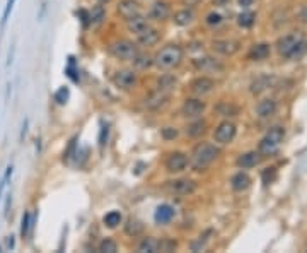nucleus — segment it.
<instances>
[{
  "mask_svg": "<svg viewBox=\"0 0 307 253\" xmlns=\"http://www.w3.org/2000/svg\"><path fill=\"white\" fill-rule=\"evenodd\" d=\"M278 53L284 58H290V60H299L306 55L307 51V40L302 34H287V36L280 38L277 43Z\"/></svg>",
  "mask_w": 307,
  "mask_h": 253,
  "instance_id": "1",
  "label": "nucleus"
},
{
  "mask_svg": "<svg viewBox=\"0 0 307 253\" xmlns=\"http://www.w3.org/2000/svg\"><path fill=\"white\" fill-rule=\"evenodd\" d=\"M220 151L213 144L208 142H202L198 144L191 152V159H189V164L195 171H203L206 169L217 158H219Z\"/></svg>",
  "mask_w": 307,
  "mask_h": 253,
  "instance_id": "2",
  "label": "nucleus"
},
{
  "mask_svg": "<svg viewBox=\"0 0 307 253\" xmlns=\"http://www.w3.org/2000/svg\"><path fill=\"white\" fill-rule=\"evenodd\" d=\"M174 84H176L174 77L164 75V77L159 81L157 88H155L154 91L145 98V106H147V108H149V110H157L159 106L164 105V103L169 99V96H171L172 89H174Z\"/></svg>",
  "mask_w": 307,
  "mask_h": 253,
  "instance_id": "3",
  "label": "nucleus"
},
{
  "mask_svg": "<svg viewBox=\"0 0 307 253\" xmlns=\"http://www.w3.org/2000/svg\"><path fill=\"white\" fill-rule=\"evenodd\" d=\"M183 60V48L178 45H167L154 57V65L161 70H171Z\"/></svg>",
  "mask_w": 307,
  "mask_h": 253,
  "instance_id": "4",
  "label": "nucleus"
},
{
  "mask_svg": "<svg viewBox=\"0 0 307 253\" xmlns=\"http://www.w3.org/2000/svg\"><path fill=\"white\" fill-rule=\"evenodd\" d=\"M284 135H285V130L282 127H273L270 132H268L266 135H265L263 138H261L260 142V152L261 154H275V152L278 151V147H280L282 140H284Z\"/></svg>",
  "mask_w": 307,
  "mask_h": 253,
  "instance_id": "5",
  "label": "nucleus"
},
{
  "mask_svg": "<svg viewBox=\"0 0 307 253\" xmlns=\"http://www.w3.org/2000/svg\"><path fill=\"white\" fill-rule=\"evenodd\" d=\"M109 51L113 57L120 58V60H133L139 55V48L133 41L128 40H118L115 43L109 45Z\"/></svg>",
  "mask_w": 307,
  "mask_h": 253,
  "instance_id": "6",
  "label": "nucleus"
},
{
  "mask_svg": "<svg viewBox=\"0 0 307 253\" xmlns=\"http://www.w3.org/2000/svg\"><path fill=\"white\" fill-rule=\"evenodd\" d=\"M169 193L172 195H179V197H184V195H191V193L196 192V183L193 180L188 178H183V180H172V182H167L164 186Z\"/></svg>",
  "mask_w": 307,
  "mask_h": 253,
  "instance_id": "7",
  "label": "nucleus"
},
{
  "mask_svg": "<svg viewBox=\"0 0 307 253\" xmlns=\"http://www.w3.org/2000/svg\"><path fill=\"white\" fill-rule=\"evenodd\" d=\"M234 137H236V125L230 122H222L213 132V138L219 144H229V142H232Z\"/></svg>",
  "mask_w": 307,
  "mask_h": 253,
  "instance_id": "8",
  "label": "nucleus"
},
{
  "mask_svg": "<svg viewBox=\"0 0 307 253\" xmlns=\"http://www.w3.org/2000/svg\"><path fill=\"white\" fill-rule=\"evenodd\" d=\"M203 112H205V103L200 101V99L189 98L183 103L181 113L186 116V118H198L200 115H203Z\"/></svg>",
  "mask_w": 307,
  "mask_h": 253,
  "instance_id": "9",
  "label": "nucleus"
},
{
  "mask_svg": "<svg viewBox=\"0 0 307 253\" xmlns=\"http://www.w3.org/2000/svg\"><path fill=\"white\" fill-rule=\"evenodd\" d=\"M188 156L184 152H172L165 161V169L169 173H181L188 166Z\"/></svg>",
  "mask_w": 307,
  "mask_h": 253,
  "instance_id": "10",
  "label": "nucleus"
},
{
  "mask_svg": "<svg viewBox=\"0 0 307 253\" xmlns=\"http://www.w3.org/2000/svg\"><path fill=\"white\" fill-rule=\"evenodd\" d=\"M113 82L120 89H132L137 84V74L133 70H118L113 77Z\"/></svg>",
  "mask_w": 307,
  "mask_h": 253,
  "instance_id": "11",
  "label": "nucleus"
},
{
  "mask_svg": "<svg viewBox=\"0 0 307 253\" xmlns=\"http://www.w3.org/2000/svg\"><path fill=\"white\" fill-rule=\"evenodd\" d=\"M213 88H215V82H213L210 77H196L195 81L189 84V91L196 96L208 94V92L213 91Z\"/></svg>",
  "mask_w": 307,
  "mask_h": 253,
  "instance_id": "12",
  "label": "nucleus"
},
{
  "mask_svg": "<svg viewBox=\"0 0 307 253\" xmlns=\"http://www.w3.org/2000/svg\"><path fill=\"white\" fill-rule=\"evenodd\" d=\"M118 14L123 17L125 21L132 19L133 16H139L140 14V3L137 0H122L116 7Z\"/></svg>",
  "mask_w": 307,
  "mask_h": 253,
  "instance_id": "13",
  "label": "nucleus"
},
{
  "mask_svg": "<svg viewBox=\"0 0 307 253\" xmlns=\"http://www.w3.org/2000/svg\"><path fill=\"white\" fill-rule=\"evenodd\" d=\"M212 48L217 51V53H222V55H234L239 51L241 43L239 41H234V40H217L212 43Z\"/></svg>",
  "mask_w": 307,
  "mask_h": 253,
  "instance_id": "14",
  "label": "nucleus"
},
{
  "mask_svg": "<svg viewBox=\"0 0 307 253\" xmlns=\"http://www.w3.org/2000/svg\"><path fill=\"white\" fill-rule=\"evenodd\" d=\"M193 67H195L196 70H200V72L224 70L222 65H220L217 60H213V58H210V57H205V58H195V60H193Z\"/></svg>",
  "mask_w": 307,
  "mask_h": 253,
  "instance_id": "15",
  "label": "nucleus"
},
{
  "mask_svg": "<svg viewBox=\"0 0 307 253\" xmlns=\"http://www.w3.org/2000/svg\"><path fill=\"white\" fill-rule=\"evenodd\" d=\"M176 210L174 207H171L169 204H162V206L157 207V210H155L154 214V219L157 224H167L172 221V217H174Z\"/></svg>",
  "mask_w": 307,
  "mask_h": 253,
  "instance_id": "16",
  "label": "nucleus"
},
{
  "mask_svg": "<svg viewBox=\"0 0 307 253\" xmlns=\"http://www.w3.org/2000/svg\"><path fill=\"white\" fill-rule=\"evenodd\" d=\"M137 36H139V43L142 45V46H154V45L161 40V33L150 26L147 27L145 31H142L140 34H137Z\"/></svg>",
  "mask_w": 307,
  "mask_h": 253,
  "instance_id": "17",
  "label": "nucleus"
},
{
  "mask_svg": "<svg viewBox=\"0 0 307 253\" xmlns=\"http://www.w3.org/2000/svg\"><path fill=\"white\" fill-rule=\"evenodd\" d=\"M126 27H128L130 33H135V34H140L142 31H145L147 27H149V21L145 19L143 16H133L132 19L126 21Z\"/></svg>",
  "mask_w": 307,
  "mask_h": 253,
  "instance_id": "18",
  "label": "nucleus"
},
{
  "mask_svg": "<svg viewBox=\"0 0 307 253\" xmlns=\"http://www.w3.org/2000/svg\"><path fill=\"white\" fill-rule=\"evenodd\" d=\"M275 112H277V103L273 99H263L256 106V115L260 118H268V116L275 115Z\"/></svg>",
  "mask_w": 307,
  "mask_h": 253,
  "instance_id": "19",
  "label": "nucleus"
},
{
  "mask_svg": "<svg viewBox=\"0 0 307 253\" xmlns=\"http://www.w3.org/2000/svg\"><path fill=\"white\" fill-rule=\"evenodd\" d=\"M171 14V7L167 5L165 2H155L150 9V19L154 21H164L169 17Z\"/></svg>",
  "mask_w": 307,
  "mask_h": 253,
  "instance_id": "20",
  "label": "nucleus"
},
{
  "mask_svg": "<svg viewBox=\"0 0 307 253\" xmlns=\"http://www.w3.org/2000/svg\"><path fill=\"white\" fill-rule=\"evenodd\" d=\"M260 162V154L258 152H246V154H241L237 158L236 164L239 166L241 169H249L253 166H256Z\"/></svg>",
  "mask_w": 307,
  "mask_h": 253,
  "instance_id": "21",
  "label": "nucleus"
},
{
  "mask_svg": "<svg viewBox=\"0 0 307 253\" xmlns=\"http://www.w3.org/2000/svg\"><path fill=\"white\" fill-rule=\"evenodd\" d=\"M161 248V240L154 236H147L140 241L139 245V253H157Z\"/></svg>",
  "mask_w": 307,
  "mask_h": 253,
  "instance_id": "22",
  "label": "nucleus"
},
{
  "mask_svg": "<svg viewBox=\"0 0 307 253\" xmlns=\"http://www.w3.org/2000/svg\"><path fill=\"white\" fill-rule=\"evenodd\" d=\"M249 183H251V178L243 171L234 175L232 180H230V186H232L236 192H243V190H246L247 186H249Z\"/></svg>",
  "mask_w": 307,
  "mask_h": 253,
  "instance_id": "23",
  "label": "nucleus"
},
{
  "mask_svg": "<svg viewBox=\"0 0 307 253\" xmlns=\"http://www.w3.org/2000/svg\"><path fill=\"white\" fill-rule=\"evenodd\" d=\"M270 57V45L261 43L253 46V50L249 51V58L251 60H265V58Z\"/></svg>",
  "mask_w": 307,
  "mask_h": 253,
  "instance_id": "24",
  "label": "nucleus"
},
{
  "mask_svg": "<svg viewBox=\"0 0 307 253\" xmlns=\"http://www.w3.org/2000/svg\"><path fill=\"white\" fill-rule=\"evenodd\" d=\"M193 19H195V14H193L188 7L174 14V23L178 24V26H188V24L193 23Z\"/></svg>",
  "mask_w": 307,
  "mask_h": 253,
  "instance_id": "25",
  "label": "nucleus"
},
{
  "mask_svg": "<svg viewBox=\"0 0 307 253\" xmlns=\"http://www.w3.org/2000/svg\"><path fill=\"white\" fill-rule=\"evenodd\" d=\"M271 81H273V77H270V75H261V77H258L256 81L253 82V86H251V91L258 94V92H261V91H265L266 88H270Z\"/></svg>",
  "mask_w": 307,
  "mask_h": 253,
  "instance_id": "26",
  "label": "nucleus"
},
{
  "mask_svg": "<svg viewBox=\"0 0 307 253\" xmlns=\"http://www.w3.org/2000/svg\"><path fill=\"white\" fill-rule=\"evenodd\" d=\"M205 127L206 123L203 122V120H196V122L189 123V125L186 127V134H188L189 137H200V135L205 132Z\"/></svg>",
  "mask_w": 307,
  "mask_h": 253,
  "instance_id": "27",
  "label": "nucleus"
},
{
  "mask_svg": "<svg viewBox=\"0 0 307 253\" xmlns=\"http://www.w3.org/2000/svg\"><path fill=\"white\" fill-rule=\"evenodd\" d=\"M212 234H213V231H212V230H206L203 234H200L198 240L193 241V243H191V252H200V250H203V248H205V245L210 241V236H212Z\"/></svg>",
  "mask_w": 307,
  "mask_h": 253,
  "instance_id": "28",
  "label": "nucleus"
},
{
  "mask_svg": "<svg viewBox=\"0 0 307 253\" xmlns=\"http://www.w3.org/2000/svg\"><path fill=\"white\" fill-rule=\"evenodd\" d=\"M143 231V224L137 219H130L128 223L125 224V233L130 234V236H139Z\"/></svg>",
  "mask_w": 307,
  "mask_h": 253,
  "instance_id": "29",
  "label": "nucleus"
},
{
  "mask_svg": "<svg viewBox=\"0 0 307 253\" xmlns=\"http://www.w3.org/2000/svg\"><path fill=\"white\" fill-rule=\"evenodd\" d=\"M102 223H104V226L108 228H116L120 223H122V214L118 212V210H111V212H108L104 216V219H102Z\"/></svg>",
  "mask_w": 307,
  "mask_h": 253,
  "instance_id": "30",
  "label": "nucleus"
},
{
  "mask_svg": "<svg viewBox=\"0 0 307 253\" xmlns=\"http://www.w3.org/2000/svg\"><path fill=\"white\" fill-rule=\"evenodd\" d=\"M33 230V223H31V212H24L22 219H20V236L26 238L29 234V231Z\"/></svg>",
  "mask_w": 307,
  "mask_h": 253,
  "instance_id": "31",
  "label": "nucleus"
},
{
  "mask_svg": "<svg viewBox=\"0 0 307 253\" xmlns=\"http://www.w3.org/2000/svg\"><path fill=\"white\" fill-rule=\"evenodd\" d=\"M133 64H135V67H139V69H149L150 65H154V60L149 57V55H142V53H139L135 58H133Z\"/></svg>",
  "mask_w": 307,
  "mask_h": 253,
  "instance_id": "32",
  "label": "nucleus"
},
{
  "mask_svg": "<svg viewBox=\"0 0 307 253\" xmlns=\"http://www.w3.org/2000/svg\"><path fill=\"white\" fill-rule=\"evenodd\" d=\"M254 19H256V16L253 12H243L237 17V24L241 27H251L254 24Z\"/></svg>",
  "mask_w": 307,
  "mask_h": 253,
  "instance_id": "33",
  "label": "nucleus"
},
{
  "mask_svg": "<svg viewBox=\"0 0 307 253\" xmlns=\"http://www.w3.org/2000/svg\"><path fill=\"white\" fill-rule=\"evenodd\" d=\"M14 3H16V0H7L5 7H3L2 21H0V29L2 31H3V27H5L7 21H9V17H10V12H12V9H14Z\"/></svg>",
  "mask_w": 307,
  "mask_h": 253,
  "instance_id": "34",
  "label": "nucleus"
},
{
  "mask_svg": "<svg viewBox=\"0 0 307 253\" xmlns=\"http://www.w3.org/2000/svg\"><path fill=\"white\" fill-rule=\"evenodd\" d=\"M99 252L101 253H116L118 252V247H116V243L113 240L106 238V240H102L101 243H99Z\"/></svg>",
  "mask_w": 307,
  "mask_h": 253,
  "instance_id": "35",
  "label": "nucleus"
},
{
  "mask_svg": "<svg viewBox=\"0 0 307 253\" xmlns=\"http://www.w3.org/2000/svg\"><path fill=\"white\" fill-rule=\"evenodd\" d=\"M106 12H104V7L102 5H96L91 12V24H99L102 19H104Z\"/></svg>",
  "mask_w": 307,
  "mask_h": 253,
  "instance_id": "36",
  "label": "nucleus"
},
{
  "mask_svg": "<svg viewBox=\"0 0 307 253\" xmlns=\"http://www.w3.org/2000/svg\"><path fill=\"white\" fill-rule=\"evenodd\" d=\"M68 98H70V91H68V88H60L57 92H55V101H57L58 105H65V103L68 101Z\"/></svg>",
  "mask_w": 307,
  "mask_h": 253,
  "instance_id": "37",
  "label": "nucleus"
},
{
  "mask_svg": "<svg viewBox=\"0 0 307 253\" xmlns=\"http://www.w3.org/2000/svg\"><path fill=\"white\" fill-rule=\"evenodd\" d=\"M68 60H70V62H68V67L65 69V74H67L68 77H70V79H72V81H74V82H79V75H77V70H75V67H74V65H75V62H74V57H70V58H68Z\"/></svg>",
  "mask_w": 307,
  "mask_h": 253,
  "instance_id": "38",
  "label": "nucleus"
},
{
  "mask_svg": "<svg viewBox=\"0 0 307 253\" xmlns=\"http://www.w3.org/2000/svg\"><path fill=\"white\" fill-rule=\"evenodd\" d=\"M108 134H109V125L108 123H101V132H99V147H104L108 142Z\"/></svg>",
  "mask_w": 307,
  "mask_h": 253,
  "instance_id": "39",
  "label": "nucleus"
},
{
  "mask_svg": "<svg viewBox=\"0 0 307 253\" xmlns=\"http://www.w3.org/2000/svg\"><path fill=\"white\" fill-rule=\"evenodd\" d=\"M275 178H277V169L275 168H268L263 171V183L265 185H270V183L275 182Z\"/></svg>",
  "mask_w": 307,
  "mask_h": 253,
  "instance_id": "40",
  "label": "nucleus"
},
{
  "mask_svg": "<svg viewBox=\"0 0 307 253\" xmlns=\"http://www.w3.org/2000/svg\"><path fill=\"white\" fill-rule=\"evenodd\" d=\"M176 247H178V243H176L174 240H161V248H159V252H174Z\"/></svg>",
  "mask_w": 307,
  "mask_h": 253,
  "instance_id": "41",
  "label": "nucleus"
},
{
  "mask_svg": "<svg viewBox=\"0 0 307 253\" xmlns=\"http://www.w3.org/2000/svg\"><path fill=\"white\" fill-rule=\"evenodd\" d=\"M220 23H222V16H220V14L212 12L206 16V24H208V26H217V24Z\"/></svg>",
  "mask_w": 307,
  "mask_h": 253,
  "instance_id": "42",
  "label": "nucleus"
},
{
  "mask_svg": "<svg viewBox=\"0 0 307 253\" xmlns=\"http://www.w3.org/2000/svg\"><path fill=\"white\" fill-rule=\"evenodd\" d=\"M162 137H164L165 140H172V138L178 137V130H176V128H171V127L162 128Z\"/></svg>",
  "mask_w": 307,
  "mask_h": 253,
  "instance_id": "43",
  "label": "nucleus"
},
{
  "mask_svg": "<svg viewBox=\"0 0 307 253\" xmlns=\"http://www.w3.org/2000/svg\"><path fill=\"white\" fill-rule=\"evenodd\" d=\"M77 14H79V17H81L82 24H84V27H87L89 24H91V12H87L85 9H81Z\"/></svg>",
  "mask_w": 307,
  "mask_h": 253,
  "instance_id": "44",
  "label": "nucleus"
},
{
  "mask_svg": "<svg viewBox=\"0 0 307 253\" xmlns=\"http://www.w3.org/2000/svg\"><path fill=\"white\" fill-rule=\"evenodd\" d=\"M10 204H12V195H7V200H5V207H3V217L9 216V209H10Z\"/></svg>",
  "mask_w": 307,
  "mask_h": 253,
  "instance_id": "45",
  "label": "nucleus"
},
{
  "mask_svg": "<svg viewBox=\"0 0 307 253\" xmlns=\"http://www.w3.org/2000/svg\"><path fill=\"white\" fill-rule=\"evenodd\" d=\"M14 51H16V46H14V45H12V48H10V50H9V55H7V67H10V64H12Z\"/></svg>",
  "mask_w": 307,
  "mask_h": 253,
  "instance_id": "46",
  "label": "nucleus"
},
{
  "mask_svg": "<svg viewBox=\"0 0 307 253\" xmlns=\"http://www.w3.org/2000/svg\"><path fill=\"white\" fill-rule=\"evenodd\" d=\"M74 147H75V138H74V140L70 142V145H68V151L65 152V156H63L65 159H68V158H70V156H72V152H74Z\"/></svg>",
  "mask_w": 307,
  "mask_h": 253,
  "instance_id": "47",
  "label": "nucleus"
},
{
  "mask_svg": "<svg viewBox=\"0 0 307 253\" xmlns=\"http://www.w3.org/2000/svg\"><path fill=\"white\" fill-rule=\"evenodd\" d=\"M27 125H29V120H24V123H22V130H20V140H24V137H26Z\"/></svg>",
  "mask_w": 307,
  "mask_h": 253,
  "instance_id": "48",
  "label": "nucleus"
},
{
  "mask_svg": "<svg viewBox=\"0 0 307 253\" xmlns=\"http://www.w3.org/2000/svg\"><path fill=\"white\" fill-rule=\"evenodd\" d=\"M183 2V5H186V7H195L196 3H200L202 0H181Z\"/></svg>",
  "mask_w": 307,
  "mask_h": 253,
  "instance_id": "49",
  "label": "nucleus"
},
{
  "mask_svg": "<svg viewBox=\"0 0 307 253\" xmlns=\"http://www.w3.org/2000/svg\"><path fill=\"white\" fill-rule=\"evenodd\" d=\"M14 247H16V241H14V236L10 234V236H7V248L14 250Z\"/></svg>",
  "mask_w": 307,
  "mask_h": 253,
  "instance_id": "50",
  "label": "nucleus"
},
{
  "mask_svg": "<svg viewBox=\"0 0 307 253\" xmlns=\"http://www.w3.org/2000/svg\"><path fill=\"white\" fill-rule=\"evenodd\" d=\"M7 183H9V182H7V180H5V178H3V176H2V180H0V200H2V195H3V188H5V185H7Z\"/></svg>",
  "mask_w": 307,
  "mask_h": 253,
  "instance_id": "51",
  "label": "nucleus"
},
{
  "mask_svg": "<svg viewBox=\"0 0 307 253\" xmlns=\"http://www.w3.org/2000/svg\"><path fill=\"white\" fill-rule=\"evenodd\" d=\"M253 2L254 0H239V5L241 7H249V5H253Z\"/></svg>",
  "mask_w": 307,
  "mask_h": 253,
  "instance_id": "52",
  "label": "nucleus"
},
{
  "mask_svg": "<svg viewBox=\"0 0 307 253\" xmlns=\"http://www.w3.org/2000/svg\"><path fill=\"white\" fill-rule=\"evenodd\" d=\"M301 17H302V21H304V23H307V7H306V9H304V10H302Z\"/></svg>",
  "mask_w": 307,
  "mask_h": 253,
  "instance_id": "53",
  "label": "nucleus"
},
{
  "mask_svg": "<svg viewBox=\"0 0 307 253\" xmlns=\"http://www.w3.org/2000/svg\"><path fill=\"white\" fill-rule=\"evenodd\" d=\"M213 2H215L217 5H225V3L229 2V0H213Z\"/></svg>",
  "mask_w": 307,
  "mask_h": 253,
  "instance_id": "54",
  "label": "nucleus"
},
{
  "mask_svg": "<svg viewBox=\"0 0 307 253\" xmlns=\"http://www.w3.org/2000/svg\"><path fill=\"white\" fill-rule=\"evenodd\" d=\"M10 88H12V86L7 84V94H5V99H9V96H10V91H12V89H10Z\"/></svg>",
  "mask_w": 307,
  "mask_h": 253,
  "instance_id": "55",
  "label": "nucleus"
},
{
  "mask_svg": "<svg viewBox=\"0 0 307 253\" xmlns=\"http://www.w3.org/2000/svg\"><path fill=\"white\" fill-rule=\"evenodd\" d=\"M99 2H101V3H106V2H109V0H99Z\"/></svg>",
  "mask_w": 307,
  "mask_h": 253,
  "instance_id": "56",
  "label": "nucleus"
},
{
  "mask_svg": "<svg viewBox=\"0 0 307 253\" xmlns=\"http://www.w3.org/2000/svg\"><path fill=\"white\" fill-rule=\"evenodd\" d=\"M0 250H2V248H0Z\"/></svg>",
  "mask_w": 307,
  "mask_h": 253,
  "instance_id": "57",
  "label": "nucleus"
}]
</instances>
